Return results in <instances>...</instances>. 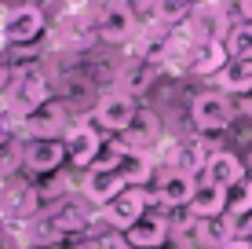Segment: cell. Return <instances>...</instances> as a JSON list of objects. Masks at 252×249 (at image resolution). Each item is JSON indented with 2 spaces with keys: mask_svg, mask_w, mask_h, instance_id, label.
<instances>
[{
  "mask_svg": "<svg viewBox=\"0 0 252 249\" xmlns=\"http://www.w3.org/2000/svg\"><path fill=\"white\" fill-rule=\"evenodd\" d=\"M44 103H51V81L37 70L15 73V81L7 84V92H4V107H7V114H11L15 121L30 117L33 110H40Z\"/></svg>",
  "mask_w": 252,
  "mask_h": 249,
  "instance_id": "cell-1",
  "label": "cell"
},
{
  "mask_svg": "<svg viewBox=\"0 0 252 249\" xmlns=\"http://www.w3.org/2000/svg\"><path fill=\"white\" fill-rule=\"evenodd\" d=\"M190 121L201 136H212V132H227V128L238 121V107L227 92L212 88V92H197L194 103H190Z\"/></svg>",
  "mask_w": 252,
  "mask_h": 249,
  "instance_id": "cell-2",
  "label": "cell"
},
{
  "mask_svg": "<svg viewBox=\"0 0 252 249\" xmlns=\"http://www.w3.org/2000/svg\"><path fill=\"white\" fill-rule=\"evenodd\" d=\"M44 11L37 4H11L4 15H0V37L7 44H37L44 37Z\"/></svg>",
  "mask_w": 252,
  "mask_h": 249,
  "instance_id": "cell-3",
  "label": "cell"
},
{
  "mask_svg": "<svg viewBox=\"0 0 252 249\" xmlns=\"http://www.w3.org/2000/svg\"><path fill=\"white\" fill-rule=\"evenodd\" d=\"M150 205H158V198H154L146 187H125L114 202H106L99 209V216L110 231H128L143 213H150Z\"/></svg>",
  "mask_w": 252,
  "mask_h": 249,
  "instance_id": "cell-4",
  "label": "cell"
},
{
  "mask_svg": "<svg viewBox=\"0 0 252 249\" xmlns=\"http://www.w3.org/2000/svg\"><path fill=\"white\" fill-rule=\"evenodd\" d=\"M0 216L11 224H30L40 216V191L26 179H0Z\"/></svg>",
  "mask_w": 252,
  "mask_h": 249,
  "instance_id": "cell-5",
  "label": "cell"
},
{
  "mask_svg": "<svg viewBox=\"0 0 252 249\" xmlns=\"http://www.w3.org/2000/svg\"><path fill=\"white\" fill-rule=\"evenodd\" d=\"M139 107H135V96H128V92L121 88H110L102 92L99 99H95V121H99V128H106V132H128V125L135 121Z\"/></svg>",
  "mask_w": 252,
  "mask_h": 249,
  "instance_id": "cell-6",
  "label": "cell"
},
{
  "mask_svg": "<svg viewBox=\"0 0 252 249\" xmlns=\"http://www.w3.org/2000/svg\"><path fill=\"white\" fill-rule=\"evenodd\" d=\"M69 128V114L63 103H44L40 110H33L30 117H22L19 121V132L22 140H63Z\"/></svg>",
  "mask_w": 252,
  "mask_h": 249,
  "instance_id": "cell-7",
  "label": "cell"
},
{
  "mask_svg": "<svg viewBox=\"0 0 252 249\" xmlns=\"http://www.w3.org/2000/svg\"><path fill=\"white\" fill-rule=\"evenodd\" d=\"M95 30H99V40H106V44H125V40L139 37V15L125 0H110V4L102 7Z\"/></svg>",
  "mask_w": 252,
  "mask_h": 249,
  "instance_id": "cell-8",
  "label": "cell"
},
{
  "mask_svg": "<svg viewBox=\"0 0 252 249\" xmlns=\"http://www.w3.org/2000/svg\"><path fill=\"white\" fill-rule=\"evenodd\" d=\"M63 143H66V161L73 169H92L95 158L102 154V140L92 125H69Z\"/></svg>",
  "mask_w": 252,
  "mask_h": 249,
  "instance_id": "cell-9",
  "label": "cell"
},
{
  "mask_svg": "<svg viewBox=\"0 0 252 249\" xmlns=\"http://www.w3.org/2000/svg\"><path fill=\"white\" fill-rule=\"evenodd\" d=\"M22 165L37 176H51L66 165V143L63 140H30L22 147Z\"/></svg>",
  "mask_w": 252,
  "mask_h": 249,
  "instance_id": "cell-10",
  "label": "cell"
},
{
  "mask_svg": "<svg viewBox=\"0 0 252 249\" xmlns=\"http://www.w3.org/2000/svg\"><path fill=\"white\" fill-rule=\"evenodd\" d=\"M128 246L132 249H161L172 238V220L164 213H143L132 227L125 231Z\"/></svg>",
  "mask_w": 252,
  "mask_h": 249,
  "instance_id": "cell-11",
  "label": "cell"
},
{
  "mask_svg": "<svg viewBox=\"0 0 252 249\" xmlns=\"http://www.w3.org/2000/svg\"><path fill=\"white\" fill-rule=\"evenodd\" d=\"M194 191H197V176L179 173V169H168V173L158 179L154 198H158L161 209H187L190 198H194Z\"/></svg>",
  "mask_w": 252,
  "mask_h": 249,
  "instance_id": "cell-12",
  "label": "cell"
},
{
  "mask_svg": "<svg viewBox=\"0 0 252 249\" xmlns=\"http://www.w3.org/2000/svg\"><path fill=\"white\" fill-rule=\"evenodd\" d=\"M245 176H249V169H245V161H241V154H234V150H212L208 161H205V173H201V179L220 183V187H227V191L234 183H241Z\"/></svg>",
  "mask_w": 252,
  "mask_h": 249,
  "instance_id": "cell-13",
  "label": "cell"
},
{
  "mask_svg": "<svg viewBox=\"0 0 252 249\" xmlns=\"http://www.w3.org/2000/svg\"><path fill=\"white\" fill-rule=\"evenodd\" d=\"M227 63H230V55H227L223 37H197L194 40V51H190V73L216 77Z\"/></svg>",
  "mask_w": 252,
  "mask_h": 249,
  "instance_id": "cell-14",
  "label": "cell"
},
{
  "mask_svg": "<svg viewBox=\"0 0 252 249\" xmlns=\"http://www.w3.org/2000/svg\"><path fill=\"white\" fill-rule=\"evenodd\" d=\"M125 176L117 173V169H88L84 173V198H88L92 205H106V202H114L121 191H125Z\"/></svg>",
  "mask_w": 252,
  "mask_h": 249,
  "instance_id": "cell-15",
  "label": "cell"
},
{
  "mask_svg": "<svg viewBox=\"0 0 252 249\" xmlns=\"http://www.w3.org/2000/svg\"><path fill=\"white\" fill-rule=\"evenodd\" d=\"M187 209L194 213L197 220H216V216H223V213H227V187L208 183V179H197V191H194V198H190Z\"/></svg>",
  "mask_w": 252,
  "mask_h": 249,
  "instance_id": "cell-16",
  "label": "cell"
},
{
  "mask_svg": "<svg viewBox=\"0 0 252 249\" xmlns=\"http://www.w3.org/2000/svg\"><path fill=\"white\" fill-rule=\"evenodd\" d=\"M161 136V121L154 110H139L135 121L128 125V132H121V143H125L128 150H150L154 143H158Z\"/></svg>",
  "mask_w": 252,
  "mask_h": 249,
  "instance_id": "cell-17",
  "label": "cell"
},
{
  "mask_svg": "<svg viewBox=\"0 0 252 249\" xmlns=\"http://www.w3.org/2000/svg\"><path fill=\"white\" fill-rule=\"evenodd\" d=\"M158 63H146V59H132V63L121 66L117 73V88L128 92V96H139V92H146L154 81H158Z\"/></svg>",
  "mask_w": 252,
  "mask_h": 249,
  "instance_id": "cell-18",
  "label": "cell"
},
{
  "mask_svg": "<svg viewBox=\"0 0 252 249\" xmlns=\"http://www.w3.org/2000/svg\"><path fill=\"white\" fill-rule=\"evenodd\" d=\"M216 84H220V92H230V96H249L252 92V59H230L216 73Z\"/></svg>",
  "mask_w": 252,
  "mask_h": 249,
  "instance_id": "cell-19",
  "label": "cell"
},
{
  "mask_svg": "<svg viewBox=\"0 0 252 249\" xmlns=\"http://www.w3.org/2000/svg\"><path fill=\"white\" fill-rule=\"evenodd\" d=\"M154 169H158V161L150 158V150H128L125 158H121L117 173L125 176L128 187H146L154 179Z\"/></svg>",
  "mask_w": 252,
  "mask_h": 249,
  "instance_id": "cell-20",
  "label": "cell"
},
{
  "mask_svg": "<svg viewBox=\"0 0 252 249\" xmlns=\"http://www.w3.org/2000/svg\"><path fill=\"white\" fill-rule=\"evenodd\" d=\"M194 11H197L194 0H154L150 19L158 26H164V30H179L183 22L194 19Z\"/></svg>",
  "mask_w": 252,
  "mask_h": 249,
  "instance_id": "cell-21",
  "label": "cell"
},
{
  "mask_svg": "<svg viewBox=\"0 0 252 249\" xmlns=\"http://www.w3.org/2000/svg\"><path fill=\"white\" fill-rule=\"evenodd\" d=\"M22 227H26V242H30V246H40V249H48L51 242H59V238L66 235L51 213H40V216H33L30 224H22Z\"/></svg>",
  "mask_w": 252,
  "mask_h": 249,
  "instance_id": "cell-22",
  "label": "cell"
},
{
  "mask_svg": "<svg viewBox=\"0 0 252 249\" xmlns=\"http://www.w3.org/2000/svg\"><path fill=\"white\" fill-rule=\"evenodd\" d=\"M227 216H230L238 227L252 216V179H249V176L227 191Z\"/></svg>",
  "mask_w": 252,
  "mask_h": 249,
  "instance_id": "cell-23",
  "label": "cell"
},
{
  "mask_svg": "<svg viewBox=\"0 0 252 249\" xmlns=\"http://www.w3.org/2000/svg\"><path fill=\"white\" fill-rule=\"evenodd\" d=\"M223 44H227L230 59H252V22H234L227 33H223Z\"/></svg>",
  "mask_w": 252,
  "mask_h": 249,
  "instance_id": "cell-24",
  "label": "cell"
},
{
  "mask_svg": "<svg viewBox=\"0 0 252 249\" xmlns=\"http://www.w3.org/2000/svg\"><path fill=\"white\" fill-rule=\"evenodd\" d=\"M15 132H19V121L7 114V107H0V147H7L15 140Z\"/></svg>",
  "mask_w": 252,
  "mask_h": 249,
  "instance_id": "cell-25",
  "label": "cell"
},
{
  "mask_svg": "<svg viewBox=\"0 0 252 249\" xmlns=\"http://www.w3.org/2000/svg\"><path fill=\"white\" fill-rule=\"evenodd\" d=\"M48 249H95V242H88L84 235H63L59 242H51Z\"/></svg>",
  "mask_w": 252,
  "mask_h": 249,
  "instance_id": "cell-26",
  "label": "cell"
},
{
  "mask_svg": "<svg viewBox=\"0 0 252 249\" xmlns=\"http://www.w3.org/2000/svg\"><path fill=\"white\" fill-rule=\"evenodd\" d=\"M11 81H15V70H11V63L0 55V96L7 92V84H11Z\"/></svg>",
  "mask_w": 252,
  "mask_h": 249,
  "instance_id": "cell-27",
  "label": "cell"
},
{
  "mask_svg": "<svg viewBox=\"0 0 252 249\" xmlns=\"http://www.w3.org/2000/svg\"><path fill=\"white\" fill-rule=\"evenodd\" d=\"M128 7H132V11L139 15V19H143V15H150L154 11V0H125Z\"/></svg>",
  "mask_w": 252,
  "mask_h": 249,
  "instance_id": "cell-28",
  "label": "cell"
},
{
  "mask_svg": "<svg viewBox=\"0 0 252 249\" xmlns=\"http://www.w3.org/2000/svg\"><path fill=\"white\" fill-rule=\"evenodd\" d=\"M220 249H252V242L238 235V238H230V242H227V246H220Z\"/></svg>",
  "mask_w": 252,
  "mask_h": 249,
  "instance_id": "cell-29",
  "label": "cell"
},
{
  "mask_svg": "<svg viewBox=\"0 0 252 249\" xmlns=\"http://www.w3.org/2000/svg\"><path fill=\"white\" fill-rule=\"evenodd\" d=\"M241 7H245V19L252 22V0H241Z\"/></svg>",
  "mask_w": 252,
  "mask_h": 249,
  "instance_id": "cell-30",
  "label": "cell"
}]
</instances>
